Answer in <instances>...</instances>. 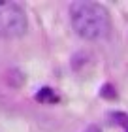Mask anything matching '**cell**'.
<instances>
[{"mask_svg":"<svg viewBox=\"0 0 128 132\" xmlns=\"http://www.w3.org/2000/svg\"><path fill=\"white\" fill-rule=\"evenodd\" d=\"M100 94H102L104 98H115V91H113L111 85H104V89L100 91Z\"/></svg>","mask_w":128,"mask_h":132,"instance_id":"4","label":"cell"},{"mask_svg":"<svg viewBox=\"0 0 128 132\" xmlns=\"http://www.w3.org/2000/svg\"><path fill=\"white\" fill-rule=\"evenodd\" d=\"M36 100L38 102H45V104H51V102H57V94H55L53 89L49 87H44L36 93Z\"/></svg>","mask_w":128,"mask_h":132,"instance_id":"3","label":"cell"},{"mask_svg":"<svg viewBox=\"0 0 128 132\" xmlns=\"http://www.w3.org/2000/svg\"><path fill=\"white\" fill-rule=\"evenodd\" d=\"M70 21L75 34L83 40H102L109 34L111 19L106 6L92 0H75L70 6Z\"/></svg>","mask_w":128,"mask_h":132,"instance_id":"1","label":"cell"},{"mask_svg":"<svg viewBox=\"0 0 128 132\" xmlns=\"http://www.w3.org/2000/svg\"><path fill=\"white\" fill-rule=\"evenodd\" d=\"M85 132H100V130H98V128H96V127H89V128H87V130H85Z\"/></svg>","mask_w":128,"mask_h":132,"instance_id":"5","label":"cell"},{"mask_svg":"<svg viewBox=\"0 0 128 132\" xmlns=\"http://www.w3.org/2000/svg\"><path fill=\"white\" fill-rule=\"evenodd\" d=\"M27 13L17 2L0 0V38H19L27 32Z\"/></svg>","mask_w":128,"mask_h":132,"instance_id":"2","label":"cell"}]
</instances>
